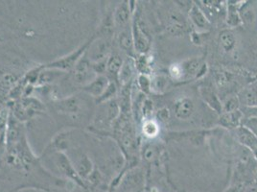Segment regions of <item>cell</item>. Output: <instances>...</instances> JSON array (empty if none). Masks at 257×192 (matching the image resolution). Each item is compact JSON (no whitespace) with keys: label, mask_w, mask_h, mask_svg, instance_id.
<instances>
[{"label":"cell","mask_w":257,"mask_h":192,"mask_svg":"<svg viewBox=\"0 0 257 192\" xmlns=\"http://www.w3.org/2000/svg\"><path fill=\"white\" fill-rule=\"evenodd\" d=\"M181 64L183 72V80L201 78L206 74L208 69L207 64L201 58L188 59L181 63Z\"/></svg>","instance_id":"5b68a950"},{"label":"cell","mask_w":257,"mask_h":192,"mask_svg":"<svg viewBox=\"0 0 257 192\" xmlns=\"http://www.w3.org/2000/svg\"><path fill=\"white\" fill-rule=\"evenodd\" d=\"M153 102L149 100V99H146L145 101H143V104H142V115L143 117L145 118V119H148L150 118L151 115L153 114Z\"/></svg>","instance_id":"1f68e13d"},{"label":"cell","mask_w":257,"mask_h":192,"mask_svg":"<svg viewBox=\"0 0 257 192\" xmlns=\"http://www.w3.org/2000/svg\"><path fill=\"white\" fill-rule=\"evenodd\" d=\"M44 110L43 104L35 98H25L20 103L16 104L14 116L18 120H27Z\"/></svg>","instance_id":"7a4b0ae2"},{"label":"cell","mask_w":257,"mask_h":192,"mask_svg":"<svg viewBox=\"0 0 257 192\" xmlns=\"http://www.w3.org/2000/svg\"><path fill=\"white\" fill-rule=\"evenodd\" d=\"M238 98H239L240 104L244 105V108L257 106V90L252 86L243 88L239 93Z\"/></svg>","instance_id":"e0dca14e"},{"label":"cell","mask_w":257,"mask_h":192,"mask_svg":"<svg viewBox=\"0 0 257 192\" xmlns=\"http://www.w3.org/2000/svg\"><path fill=\"white\" fill-rule=\"evenodd\" d=\"M130 2H122L118 5L113 14V22L116 26H125L128 24L131 18Z\"/></svg>","instance_id":"9a60e30c"},{"label":"cell","mask_w":257,"mask_h":192,"mask_svg":"<svg viewBox=\"0 0 257 192\" xmlns=\"http://www.w3.org/2000/svg\"><path fill=\"white\" fill-rule=\"evenodd\" d=\"M256 181H257V172H256Z\"/></svg>","instance_id":"d590c367"},{"label":"cell","mask_w":257,"mask_h":192,"mask_svg":"<svg viewBox=\"0 0 257 192\" xmlns=\"http://www.w3.org/2000/svg\"><path fill=\"white\" fill-rule=\"evenodd\" d=\"M132 34L134 39L135 51L140 55L147 54L151 47V38L144 22H141L139 17H136L135 19L132 28Z\"/></svg>","instance_id":"6da1fadb"},{"label":"cell","mask_w":257,"mask_h":192,"mask_svg":"<svg viewBox=\"0 0 257 192\" xmlns=\"http://www.w3.org/2000/svg\"><path fill=\"white\" fill-rule=\"evenodd\" d=\"M242 126L248 129L257 138V118H244Z\"/></svg>","instance_id":"f546056e"},{"label":"cell","mask_w":257,"mask_h":192,"mask_svg":"<svg viewBox=\"0 0 257 192\" xmlns=\"http://www.w3.org/2000/svg\"><path fill=\"white\" fill-rule=\"evenodd\" d=\"M141 132L143 137L146 139H157L161 133V125L155 118L144 119L141 126Z\"/></svg>","instance_id":"5bb4252c"},{"label":"cell","mask_w":257,"mask_h":192,"mask_svg":"<svg viewBox=\"0 0 257 192\" xmlns=\"http://www.w3.org/2000/svg\"><path fill=\"white\" fill-rule=\"evenodd\" d=\"M17 83V77L13 74H5L0 79V87L2 89L10 88Z\"/></svg>","instance_id":"83f0119b"},{"label":"cell","mask_w":257,"mask_h":192,"mask_svg":"<svg viewBox=\"0 0 257 192\" xmlns=\"http://www.w3.org/2000/svg\"><path fill=\"white\" fill-rule=\"evenodd\" d=\"M219 43L225 52H230L235 48L236 37L230 29H224L219 34Z\"/></svg>","instance_id":"2e32d148"},{"label":"cell","mask_w":257,"mask_h":192,"mask_svg":"<svg viewBox=\"0 0 257 192\" xmlns=\"http://www.w3.org/2000/svg\"><path fill=\"white\" fill-rule=\"evenodd\" d=\"M171 111L168 108H161L156 113V120L160 125L167 124L171 120Z\"/></svg>","instance_id":"d4e9b609"},{"label":"cell","mask_w":257,"mask_h":192,"mask_svg":"<svg viewBox=\"0 0 257 192\" xmlns=\"http://www.w3.org/2000/svg\"><path fill=\"white\" fill-rule=\"evenodd\" d=\"M0 163H1V159H0Z\"/></svg>","instance_id":"8d00e7d4"},{"label":"cell","mask_w":257,"mask_h":192,"mask_svg":"<svg viewBox=\"0 0 257 192\" xmlns=\"http://www.w3.org/2000/svg\"><path fill=\"white\" fill-rule=\"evenodd\" d=\"M200 93L204 101V103L214 111L215 113L222 115L223 114V104L219 99L214 90L207 85H204L200 88Z\"/></svg>","instance_id":"ba28073f"},{"label":"cell","mask_w":257,"mask_h":192,"mask_svg":"<svg viewBox=\"0 0 257 192\" xmlns=\"http://www.w3.org/2000/svg\"><path fill=\"white\" fill-rule=\"evenodd\" d=\"M138 85L142 93H150L151 78L149 75L140 74L138 77Z\"/></svg>","instance_id":"484cf974"},{"label":"cell","mask_w":257,"mask_h":192,"mask_svg":"<svg viewBox=\"0 0 257 192\" xmlns=\"http://www.w3.org/2000/svg\"><path fill=\"white\" fill-rule=\"evenodd\" d=\"M188 17L190 22L196 29V32H207L211 27V22L207 19L204 11L198 4H193L188 11Z\"/></svg>","instance_id":"52a82bcc"},{"label":"cell","mask_w":257,"mask_h":192,"mask_svg":"<svg viewBox=\"0 0 257 192\" xmlns=\"http://www.w3.org/2000/svg\"><path fill=\"white\" fill-rule=\"evenodd\" d=\"M152 59L147 54L140 55V58L136 62V68L140 71V74L149 75L152 68Z\"/></svg>","instance_id":"603a6c76"},{"label":"cell","mask_w":257,"mask_h":192,"mask_svg":"<svg viewBox=\"0 0 257 192\" xmlns=\"http://www.w3.org/2000/svg\"><path fill=\"white\" fill-rule=\"evenodd\" d=\"M123 65V61L122 59L117 56L113 55L110 58L107 59V71L110 76H114L116 79H118V74L120 72V69Z\"/></svg>","instance_id":"7402d4cb"},{"label":"cell","mask_w":257,"mask_h":192,"mask_svg":"<svg viewBox=\"0 0 257 192\" xmlns=\"http://www.w3.org/2000/svg\"><path fill=\"white\" fill-rule=\"evenodd\" d=\"M94 70L92 65L90 64V61L88 58H86V55L80 59V61L77 63L73 71V81L76 84L80 85H88L91 83L95 77H94Z\"/></svg>","instance_id":"3957f363"},{"label":"cell","mask_w":257,"mask_h":192,"mask_svg":"<svg viewBox=\"0 0 257 192\" xmlns=\"http://www.w3.org/2000/svg\"><path fill=\"white\" fill-rule=\"evenodd\" d=\"M236 136L238 141L247 149L251 152L257 149V138L248 129L241 125L236 129Z\"/></svg>","instance_id":"7c38bea8"},{"label":"cell","mask_w":257,"mask_h":192,"mask_svg":"<svg viewBox=\"0 0 257 192\" xmlns=\"http://www.w3.org/2000/svg\"><path fill=\"white\" fill-rule=\"evenodd\" d=\"M245 118L243 112L241 110H237L234 112L223 113L219 118V125L226 129H237L242 125L243 119Z\"/></svg>","instance_id":"9c48e42d"},{"label":"cell","mask_w":257,"mask_h":192,"mask_svg":"<svg viewBox=\"0 0 257 192\" xmlns=\"http://www.w3.org/2000/svg\"><path fill=\"white\" fill-rule=\"evenodd\" d=\"M240 6L236 4L227 5V9L225 12V22L227 26L230 28H235L243 24V21L240 15Z\"/></svg>","instance_id":"4fadbf2b"},{"label":"cell","mask_w":257,"mask_h":192,"mask_svg":"<svg viewBox=\"0 0 257 192\" xmlns=\"http://www.w3.org/2000/svg\"><path fill=\"white\" fill-rule=\"evenodd\" d=\"M167 17L168 22V30L175 35H179L184 32L187 28V24L184 20V17L182 16L180 11H170Z\"/></svg>","instance_id":"8fae6325"},{"label":"cell","mask_w":257,"mask_h":192,"mask_svg":"<svg viewBox=\"0 0 257 192\" xmlns=\"http://www.w3.org/2000/svg\"><path fill=\"white\" fill-rule=\"evenodd\" d=\"M222 104H223V113L237 111L239 110V107L241 105L238 96H230L226 98L224 102H222Z\"/></svg>","instance_id":"cb8c5ba5"},{"label":"cell","mask_w":257,"mask_h":192,"mask_svg":"<svg viewBox=\"0 0 257 192\" xmlns=\"http://www.w3.org/2000/svg\"><path fill=\"white\" fill-rule=\"evenodd\" d=\"M169 76L174 81H182L183 80V72H182V64L181 63H176L170 65Z\"/></svg>","instance_id":"4316f807"},{"label":"cell","mask_w":257,"mask_h":192,"mask_svg":"<svg viewBox=\"0 0 257 192\" xmlns=\"http://www.w3.org/2000/svg\"><path fill=\"white\" fill-rule=\"evenodd\" d=\"M135 68H136V63L132 59H128L127 61L123 62V65L118 74V80L122 85H126L128 84V81H131L135 72Z\"/></svg>","instance_id":"ac0fdd59"},{"label":"cell","mask_w":257,"mask_h":192,"mask_svg":"<svg viewBox=\"0 0 257 192\" xmlns=\"http://www.w3.org/2000/svg\"><path fill=\"white\" fill-rule=\"evenodd\" d=\"M169 85V80L164 75H157L151 78V92L156 94L163 93Z\"/></svg>","instance_id":"ffe728a7"},{"label":"cell","mask_w":257,"mask_h":192,"mask_svg":"<svg viewBox=\"0 0 257 192\" xmlns=\"http://www.w3.org/2000/svg\"><path fill=\"white\" fill-rule=\"evenodd\" d=\"M58 109L64 114L76 115L80 111V102L76 97H69L58 104Z\"/></svg>","instance_id":"d6986e66"},{"label":"cell","mask_w":257,"mask_h":192,"mask_svg":"<svg viewBox=\"0 0 257 192\" xmlns=\"http://www.w3.org/2000/svg\"><path fill=\"white\" fill-rule=\"evenodd\" d=\"M90 44H91V41L86 43L85 45H83L78 50H76L75 52L69 54L68 56L62 58L61 60L55 61L51 64L45 65L44 68H46V69H57V70H70V69L74 68L77 63L82 58L83 54L87 51L88 46Z\"/></svg>","instance_id":"277c9868"},{"label":"cell","mask_w":257,"mask_h":192,"mask_svg":"<svg viewBox=\"0 0 257 192\" xmlns=\"http://www.w3.org/2000/svg\"><path fill=\"white\" fill-rule=\"evenodd\" d=\"M196 111L195 102L191 97L182 96L178 98L173 105L174 116L180 120H188L192 118Z\"/></svg>","instance_id":"8992f818"},{"label":"cell","mask_w":257,"mask_h":192,"mask_svg":"<svg viewBox=\"0 0 257 192\" xmlns=\"http://www.w3.org/2000/svg\"><path fill=\"white\" fill-rule=\"evenodd\" d=\"M245 118H257V106L255 107L244 108L243 112Z\"/></svg>","instance_id":"d6a6232c"},{"label":"cell","mask_w":257,"mask_h":192,"mask_svg":"<svg viewBox=\"0 0 257 192\" xmlns=\"http://www.w3.org/2000/svg\"><path fill=\"white\" fill-rule=\"evenodd\" d=\"M116 92V85L114 83L110 82V84L108 85V87L107 88V90L103 93V95L99 98H97V102H105V101H108L109 99L112 98V96L115 94Z\"/></svg>","instance_id":"f1b7e54d"},{"label":"cell","mask_w":257,"mask_h":192,"mask_svg":"<svg viewBox=\"0 0 257 192\" xmlns=\"http://www.w3.org/2000/svg\"><path fill=\"white\" fill-rule=\"evenodd\" d=\"M118 44L120 48L126 53H133L135 50V46H134V39H133L132 31L128 32V30H123L120 33L118 36Z\"/></svg>","instance_id":"44dd1931"},{"label":"cell","mask_w":257,"mask_h":192,"mask_svg":"<svg viewBox=\"0 0 257 192\" xmlns=\"http://www.w3.org/2000/svg\"><path fill=\"white\" fill-rule=\"evenodd\" d=\"M156 146L149 145L147 147H145V149L143 151V157L144 159L148 161H153L156 160L158 155H159V151Z\"/></svg>","instance_id":"4dcf8cb0"},{"label":"cell","mask_w":257,"mask_h":192,"mask_svg":"<svg viewBox=\"0 0 257 192\" xmlns=\"http://www.w3.org/2000/svg\"><path fill=\"white\" fill-rule=\"evenodd\" d=\"M252 155H253V157H254V159L256 160L257 161V149L254 150L253 152H252Z\"/></svg>","instance_id":"836d02e7"},{"label":"cell","mask_w":257,"mask_h":192,"mask_svg":"<svg viewBox=\"0 0 257 192\" xmlns=\"http://www.w3.org/2000/svg\"><path fill=\"white\" fill-rule=\"evenodd\" d=\"M248 192H257V189H251V190H249Z\"/></svg>","instance_id":"e575fe53"},{"label":"cell","mask_w":257,"mask_h":192,"mask_svg":"<svg viewBox=\"0 0 257 192\" xmlns=\"http://www.w3.org/2000/svg\"><path fill=\"white\" fill-rule=\"evenodd\" d=\"M110 81L108 80V77L105 75H98L91 83L84 87V89L88 94L99 98L107 90Z\"/></svg>","instance_id":"30bf717a"}]
</instances>
